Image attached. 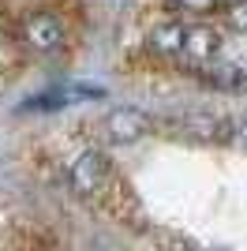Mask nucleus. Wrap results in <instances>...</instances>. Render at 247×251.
Segmentation results:
<instances>
[{"instance_id":"nucleus-1","label":"nucleus","mask_w":247,"mask_h":251,"mask_svg":"<svg viewBox=\"0 0 247 251\" xmlns=\"http://www.w3.org/2000/svg\"><path fill=\"white\" fill-rule=\"evenodd\" d=\"M109 180H113V161L101 150H82L72 161V191L82 199H101Z\"/></svg>"},{"instance_id":"nucleus-2","label":"nucleus","mask_w":247,"mask_h":251,"mask_svg":"<svg viewBox=\"0 0 247 251\" xmlns=\"http://www.w3.org/2000/svg\"><path fill=\"white\" fill-rule=\"evenodd\" d=\"M23 42L41 56H52L68 42V26H64V19L56 11H34V15L23 19Z\"/></svg>"},{"instance_id":"nucleus-3","label":"nucleus","mask_w":247,"mask_h":251,"mask_svg":"<svg viewBox=\"0 0 247 251\" xmlns=\"http://www.w3.org/2000/svg\"><path fill=\"white\" fill-rule=\"evenodd\" d=\"M154 127V120L139 109H113V113L101 120V131L109 143H139Z\"/></svg>"},{"instance_id":"nucleus-4","label":"nucleus","mask_w":247,"mask_h":251,"mask_svg":"<svg viewBox=\"0 0 247 251\" xmlns=\"http://www.w3.org/2000/svg\"><path fill=\"white\" fill-rule=\"evenodd\" d=\"M184 42H187L184 23H161V26L150 30V49L165 52V56H180V52H184Z\"/></svg>"},{"instance_id":"nucleus-5","label":"nucleus","mask_w":247,"mask_h":251,"mask_svg":"<svg viewBox=\"0 0 247 251\" xmlns=\"http://www.w3.org/2000/svg\"><path fill=\"white\" fill-rule=\"evenodd\" d=\"M221 49V34L210 30V26H187V42H184V56H195V60H206Z\"/></svg>"},{"instance_id":"nucleus-6","label":"nucleus","mask_w":247,"mask_h":251,"mask_svg":"<svg viewBox=\"0 0 247 251\" xmlns=\"http://www.w3.org/2000/svg\"><path fill=\"white\" fill-rule=\"evenodd\" d=\"M72 105V90L68 86H60V90H45V94H34L26 98V113H60V109H68Z\"/></svg>"},{"instance_id":"nucleus-7","label":"nucleus","mask_w":247,"mask_h":251,"mask_svg":"<svg viewBox=\"0 0 247 251\" xmlns=\"http://www.w3.org/2000/svg\"><path fill=\"white\" fill-rule=\"evenodd\" d=\"M225 19L232 30H247V0L244 4H232V8H225Z\"/></svg>"},{"instance_id":"nucleus-8","label":"nucleus","mask_w":247,"mask_h":251,"mask_svg":"<svg viewBox=\"0 0 247 251\" xmlns=\"http://www.w3.org/2000/svg\"><path fill=\"white\" fill-rule=\"evenodd\" d=\"M72 98H105V86H94V83H79V86H68Z\"/></svg>"},{"instance_id":"nucleus-9","label":"nucleus","mask_w":247,"mask_h":251,"mask_svg":"<svg viewBox=\"0 0 247 251\" xmlns=\"http://www.w3.org/2000/svg\"><path fill=\"white\" fill-rule=\"evenodd\" d=\"M232 135H236L240 143H247V116H240V120H232Z\"/></svg>"},{"instance_id":"nucleus-10","label":"nucleus","mask_w":247,"mask_h":251,"mask_svg":"<svg viewBox=\"0 0 247 251\" xmlns=\"http://www.w3.org/2000/svg\"><path fill=\"white\" fill-rule=\"evenodd\" d=\"M180 4H187V8H210L214 0H180Z\"/></svg>"},{"instance_id":"nucleus-11","label":"nucleus","mask_w":247,"mask_h":251,"mask_svg":"<svg viewBox=\"0 0 247 251\" xmlns=\"http://www.w3.org/2000/svg\"><path fill=\"white\" fill-rule=\"evenodd\" d=\"M0 90H4V72H0Z\"/></svg>"}]
</instances>
